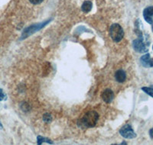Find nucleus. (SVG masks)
Here are the masks:
<instances>
[{
	"mask_svg": "<svg viewBox=\"0 0 153 145\" xmlns=\"http://www.w3.org/2000/svg\"><path fill=\"white\" fill-rule=\"evenodd\" d=\"M99 119V115L96 111H90L86 113L80 120V123L85 128H92L97 123Z\"/></svg>",
	"mask_w": 153,
	"mask_h": 145,
	"instance_id": "1",
	"label": "nucleus"
},
{
	"mask_svg": "<svg viewBox=\"0 0 153 145\" xmlns=\"http://www.w3.org/2000/svg\"><path fill=\"white\" fill-rule=\"evenodd\" d=\"M110 33L112 40L115 42H120L123 38V29L119 24H113L110 27Z\"/></svg>",
	"mask_w": 153,
	"mask_h": 145,
	"instance_id": "2",
	"label": "nucleus"
},
{
	"mask_svg": "<svg viewBox=\"0 0 153 145\" xmlns=\"http://www.w3.org/2000/svg\"><path fill=\"white\" fill-rule=\"evenodd\" d=\"M132 47H133L135 51L140 53V54H144V53L148 52L149 50V44L146 41L143 36L134 40L132 42Z\"/></svg>",
	"mask_w": 153,
	"mask_h": 145,
	"instance_id": "3",
	"label": "nucleus"
},
{
	"mask_svg": "<svg viewBox=\"0 0 153 145\" xmlns=\"http://www.w3.org/2000/svg\"><path fill=\"white\" fill-rule=\"evenodd\" d=\"M50 21L51 20H49V21H45V22L42 23V24H33V25H31V27H29V28H27L25 30L24 32H23V35H22L23 38H27V37L29 36V35H32L33 33L36 32V31H38V30H40L41 28H44V27H45L46 24H48V23L50 22Z\"/></svg>",
	"mask_w": 153,
	"mask_h": 145,
	"instance_id": "4",
	"label": "nucleus"
},
{
	"mask_svg": "<svg viewBox=\"0 0 153 145\" xmlns=\"http://www.w3.org/2000/svg\"><path fill=\"white\" fill-rule=\"evenodd\" d=\"M120 134L122 137L126 139H132L136 137V134L134 132L133 129L129 124H126L120 131Z\"/></svg>",
	"mask_w": 153,
	"mask_h": 145,
	"instance_id": "5",
	"label": "nucleus"
},
{
	"mask_svg": "<svg viewBox=\"0 0 153 145\" xmlns=\"http://www.w3.org/2000/svg\"><path fill=\"white\" fill-rule=\"evenodd\" d=\"M143 17L146 22L152 24L153 23V6H149L143 11Z\"/></svg>",
	"mask_w": 153,
	"mask_h": 145,
	"instance_id": "6",
	"label": "nucleus"
},
{
	"mask_svg": "<svg viewBox=\"0 0 153 145\" xmlns=\"http://www.w3.org/2000/svg\"><path fill=\"white\" fill-rule=\"evenodd\" d=\"M102 98H103V100L105 102H106V103H110L113 100V98H114V93H113V92L111 90H110V89L106 90L103 92V94H102Z\"/></svg>",
	"mask_w": 153,
	"mask_h": 145,
	"instance_id": "7",
	"label": "nucleus"
},
{
	"mask_svg": "<svg viewBox=\"0 0 153 145\" xmlns=\"http://www.w3.org/2000/svg\"><path fill=\"white\" fill-rule=\"evenodd\" d=\"M115 79L118 83H123L126 79V72L123 70H119L115 73Z\"/></svg>",
	"mask_w": 153,
	"mask_h": 145,
	"instance_id": "8",
	"label": "nucleus"
},
{
	"mask_svg": "<svg viewBox=\"0 0 153 145\" xmlns=\"http://www.w3.org/2000/svg\"><path fill=\"white\" fill-rule=\"evenodd\" d=\"M150 60H151V58H150V54H145V55H143V57L140 58V63H141V64L144 67L149 68Z\"/></svg>",
	"mask_w": 153,
	"mask_h": 145,
	"instance_id": "9",
	"label": "nucleus"
},
{
	"mask_svg": "<svg viewBox=\"0 0 153 145\" xmlns=\"http://www.w3.org/2000/svg\"><path fill=\"white\" fill-rule=\"evenodd\" d=\"M93 7V3L91 1H89V0H87L85 2L83 3L81 6L82 11L85 13H88L89 12H91V9H92Z\"/></svg>",
	"mask_w": 153,
	"mask_h": 145,
	"instance_id": "10",
	"label": "nucleus"
},
{
	"mask_svg": "<svg viewBox=\"0 0 153 145\" xmlns=\"http://www.w3.org/2000/svg\"><path fill=\"white\" fill-rule=\"evenodd\" d=\"M43 143H48L51 144H52L53 142L51 141V140L48 139L46 138H43V137H41V136H38V144H42Z\"/></svg>",
	"mask_w": 153,
	"mask_h": 145,
	"instance_id": "11",
	"label": "nucleus"
},
{
	"mask_svg": "<svg viewBox=\"0 0 153 145\" xmlns=\"http://www.w3.org/2000/svg\"><path fill=\"white\" fill-rule=\"evenodd\" d=\"M142 90L151 97H153V86L151 87H143Z\"/></svg>",
	"mask_w": 153,
	"mask_h": 145,
	"instance_id": "12",
	"label": "nucleus"
},
{
	"mask_svg": "<svg viewBox=\"0 0 153 145\" xmlns=\"http://www.w3.org/2000/svg\"><path fill=\"white\" fill-rule=\"evenodd\" d=\"M43 120L45 122L47 123H51L52 121V117L49 113H45V114L43 115Z\"/></svg>",
	"mask_w": 153,
	"mask_h": 145,
	"instance_id": "13",
	"label": "nucleus"
},
{
	"mask_svg": "<svg viewBox=\"0 0 153 145\" xmlns=\"http://www.w3.org/2000/svg\"><path fill=\"white\" fill-rule=\"evenodd\" d=\"M30 2L34 5H38V4H40L43 2L44 0H29Z\"/></svg>",
	"mask_w": 153,
	"mask_h": 145,
	"instance_id": "14",
	"label": "nucleus"
},
{
	"mask_svg": "<svg viewBox=\"0 0 153 145\" xmlns=\"http://www.w3.org/2000/svg\"><path fill=\"white\" fill-rule=\"evenodd\" d=\"M5 94H4L3 91H2V90L0 89V101L3 100L4 98H5Z\"/></svg>",
	"mask_w": 153,
	"mask_h": 145,
	"instance_id": "15",
	"label": "nucleus"
},
{
	"mask_svg": "<svg viewBox=\"0 0 153 145\" xmlns=\"http://www.w3.org/2000/svg\"><path fill=\"white\" fill-rule=\"evenodd\" d=\"M149 135H150V138L152 139L153 138V128H152V129H150L149 131Z\"/></svg>",
	"mask_w": 153,
	"mask_h": 145,
	"instance_id": "16",
	"label": "nucleus"
},
{
	"mask_svg": "<svg viewBox=\"0 0 153 145\" xmlns=\"http://www.w3.org/2000/svg\"><path fill=\"white\" fill-rule=\"evenodd\" d=\"M150 67H153V58L150 60Z\"/></svg>",
	"mask_w": 153,
	"mask_h": 145,
	"instance_id": "17",
	"label": "nucleus"
},
{
	"mask_svg": "<svg viewBox=\"0 0 153 145\" xmlns=\"http://www.w3.org/2000/svg\"><path fill=\"white\" fill-rule=\"evenodd\" d=\"M2 124H1V122H0V129H2Z\"/></svg>",
	"mask_w": 153,
	"mask_h": 145,
	"instance_id": "18",
	"label": "nucleus"
},
{
	"mask_svg": "<svg viewBox=\"0 0 153 145\" xmlns=\"http://www.w3.org/2000/svg\"><path fill=\"white\" fill-rule=\"evenodd\" d=\"M152 24V31H153V23Z\"/></svg>",
	"mask_w": 153,
	"mask_h": 145,
	"instance_id": "19",
	"label": "nucleus"
},
{
	"mask_svg": "<svg viewBox=\"0 0 153 145\" xmlns=\"http://www.w3.org/2000/svg\"><path fill=\"white\" fill-rule=\"evenodd\" d=\"M152 50H153V46H152Z\"/></svg>",
	"mask_w": 153,
	"mask_h": 145,
	"instance_id": "20",
	"label": "nucleus"
}]
</instances>
